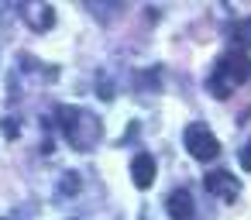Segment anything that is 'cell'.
Segmentation results:
<instances>
[{
	"label": "cell",
	"instance_id": "obj_4",
	"mask_svg": "<svg viewBox=\"0 0 251 220\" xmlns=\"http://www.w3.org/2000/svg\"><path fill=\"white\" fill-rule=\"evenodd\" d=\"M203 189L213 193V196H220L224 203H230V199H237L241 182H237L234 172H227V169H210V172L203 175Z\"/></svg>",
	"mask_w": 251,
	"mask_h": 220
},
{
	"label": "cell",
	"instance_id": "obj_11",
	"mask_svg": "<svg viewBox=\"0 0 251 220\" xmlns=\"http://www.w3.org/2000/svg\"><path fill=\"white\" fill-rule=\"evenodd\" d=\"M4 131H7V138H11V141H14V138H18V131H21V127H18V121H11V117H4Z\"/></svg>",
	"mask_w": 251,
	"mask_h": 220
},
{
	"label": "cell",
	"instance_id": "obj_7",
	"mask_svg": "<svg viewBox=\"0 0 251 220\" xmlns=\"http://www.w3.org/2000/svg\"><path fill=\"white\" fill-rule=\"evenodd\" d=\"M165 210H169L172 220H193L196 217V203H193V196L186 189H172L165 196Z\"/></svg>",
	"mask_w": 251,
	"mask_h": 220
},
{
	"label": "cell",
	"instance_id": "obj_3",
	"mask_svg": "<svg viewBox=\"0 0 251 220\" xmlns=\"http://www.w3.org/2000/svg\"><path fill=\"white\" fill-rule=\"evenodd\" d=\"M182 145H186V151H189L196 162H213V158L220 155V141H217V134H213L203 121L186 124V131H182Z\"/></svg>",
	"mask_w": 251,
	"mask_h": 220
},
{
	"label": "cell",
	"instance_id": "obj_6",
	"mask_svg": "<svg viewBox=\"0 0 251 220\" xmlns=\"http://www.w3.org/2000/svg\"><path fill=\"white\" fill-rule=\"evenodd\" d=\"M155 158H151V151H138L134 158H131V182L138 186V189H151V182H155Z\"/></svg>",
	"mask_w": 251,
	"mask_h": 220
},
{
	"label": "cell",
	"instance_id": "obj_1",
	"mask_svg": "<svg viewBox=\"0 0 251 220\" xmlns=\"http://www.w3.org/2000/svg\"><path fill=\"white\" fill-rule=\"evenodd\" d=\"M55 124L62 131V138L76 148V151H90L100 138H103V124L97 114L83 110V107H69V103H59L55 107Z\"/></svg>",
	"mask_w": 251,
	"mask_h": 220
},
{
	"label": "cell",
	"instance_id": "obj_10",
	"mask_svg": "<svg viewBox=\"0 0 251 220\" xmlns=\"http://www.w3.org/2000/svg\"><path fill=\"white\" fill-rule=\"evenodd\" d=\"M237 158H241V169H248V172H251V138L241 145V155H237Z\"/></svg>",
	"mask_w": 251,
	"mask_h": 220
},
{
	"label": "cell",
	"instance_id": "obj_8",
	"mask_svg": "<svg viewBox=\"0 0 251 220\" xmlns=\"http://www.w3.org/2000/svg\"><path fill=\"white\" fill-rule=\"evenodd\" d=\"M227 35H230V42H234V49H237V52L251 49V18H241V21H234Z\"/></svg>",
	"mask_w": 251,
	"mask_h": 220
},
{
	"label": "cell",
	"instance_id": "obj_2",
	"mask_svg": "<svg viewBox=\"0 0 251 220\" xmlns=\"http://www.w3.org/2000/svg\"><path fill=\"white\" fill-rule=\"evenodd\" d=\"M251 79V59L248 52H224L213 66V73L206 76V90L217 100H227L237 86H244Z\"/></svg>",
	"mask_w": 251,
	"mask_h": 220
},
{
	"label": "cell",
	"instance_id": "obj_9",
	"mask_svg": "<svg viewBox=\"0 0 251 220\" xmlns=\"http://www.w3.org/2000/svg\"><path fill=\"white\" fill-rule=\"evenodd\" d=\"M59 193H62V196H66V193H69V196L79 193V175H76V172H66L62 182H59Z\"/></svg>",
	"mask_w": 251,
	"mask_h": 220
},
{
	"label": "cell",
	"instance_id": "obj_5",
	"mask_svg": "<svg viewBox=\"0 0 251 220\" xmlns=\"http://www.w3.org/2000/svg\"><path fill=\"white\" fill-rule=\"evenodd\" d=\"M18 14L28 21L31 31H49V28L55 24V11H52L49 4H35V0H25V4L18 7Z\"/></svg>",
	"mask_w": 251,
	"mask_h": 220
}]
</instances>
